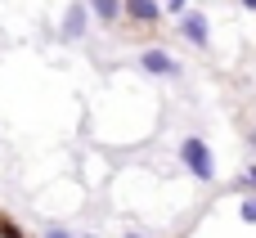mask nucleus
Returning <instances> with one entry per match:
<instances>
[{"instance_id": "nucleus-3", "label": "nucleus", "mask_w": 256, "mask_h": 238, "mask_svg": "<svg viewBox=\"0 0 256 238\" xmlns=\"http://www.w3.org/2000/svg\"><path fill=\"white\" fill-rule=\"evenodd\" d=\"M180 32H184V40H189V45H198V50H207V45H212L207 14H198V9H189V14L180 18Z\"/></svg>"}, {"instance_id": "nucleus-9", "label": "nucleus", "mask_w": 256, "mask_h": 238, "mask_svg": "<svg viewBox=\"0 0 256 238\" xmlns=\"http://www.w3.org/2000/svg\"><path fill=\"white\" fill-rule=\"evenodd\" d=\"M40 238H72V234H68L63 225H50V230H45V234H40Z\"/></svg>"}, {"instance_id": "nucleus-2", "label": "nucleus", "mask_w": 256, "mask_h": 238, "mask_svg": "<svg viewBox=\"0 0 256 238\" xmlns=\"http://www.w3.org/2000/svg\"><path fill=\"white\" fill-rule=\"evenodd\" d=\"M86 27H90V4L86 0H72L68 14H63V40H81Z\"/></svg>"}, {"instance_id": "nucleus-1", "label": "nucleus", "mask_w": 256, "mask_h": 238, "mask_svg": "<svg viewBox=\"0 0 256 238\" xmlns=\"http://www.w3.org/2000/svg\"><path fill=\"white\" fill-rule=\"evenodd\" d=\"M180 162H184V171H189L194 180H202V184H212V180H216V153H212V144H207V140L189 135V140L180 144Z\"/></svg>"}, {"instance_id": "nucleus-6", "label": "nucleus", "mask_w": 256, "mask_h": 238, "mask_svg": "<svg viewBox=\"0 0 256 238\" xmlns=\"http://www.w3.org/2000/svg\"><path fill=\"white\" fill-rule=\"evenodd\" d=\"M86 4H90V14H94L99 22H117V18L126 14V4H122V0H86Z\"/></svg>"}, {"instance_id": "nucleus-12", "label": "nucleus", "mask_w": 256, "mask_h": 238, "mask_svg": "<svg viewBox=\"0 0 256 238\" xmlns=\"http://www.w3.org/2000/svg\"><path fill=\"white\" fill-rule=\"evenodd\" d=\"M238 4H243V9H252V14H256V0H238Z\"/></svg>"}, {"instance_id": "nucleus-5", "label": "nucleus", "mask_w": 256, "mask_h": 238, "mask_svg": "<svg viewBox=\"0 0 256 238\" xmlns=\"http://www.w3.org/2000/svg\"><path fill=\"white\" fill-rule=\"evenodd\" d=\"M122 4H126V18H135V22H158L162 18L158 0H122Z\"/></svg>"}, {"instance_id": "nucleus-4", "label": "nucleus", "mask_w": 256, "mask_h": 238, "mask_svg": "<svg viewBox=\"0 0 256 238\" xmlns=\"http://www.w3.org/2000/svg\"><path fill=\"white\" fill-rule=\"evenodd\" d=\"M140 68L153 72V76H180V63H176L166 50H144V54H140Z\"/></svg>"}, {"instance_id": "nucleus-10", "label": "nucleus", "mask_w": 256, "mask_h": 238, "mask_svg": "<svg viewBox=\"0 0 256 238\" xmlns=\"http://www.w3.org/2000/svg\"><path fill=\"white\" fill-rule=\"evenodd\" d=\"M166 4H171V9H176V14H180V18H184V14H189V4H184V0H166Z\"/></svg>"}, {"instance_id": "nucleus-14", "label": "nucleus", "mask_w": 256, "mask_h": 238, "mask_svg": "<svg viewBox=\"0 0 256 238\" xmlns=\"http://www.w3.org/2000/svg\"><path fill=\"white\" fill-rule=\"evenodd\" d=\"M81 238H99V234H81Z\"/></svg>"}, {"instance_id": "nucleus-13", "label": "nucleus", "mask_w": 256, "mask_h": 238, "mask_svg": "<svg viewBox=\"0 0 256 238\" xmlns=\"http://www.w3.org/2000/svg\"><path fill=\"white\" fill-rule=\"evenodd\" d=\"M122 238H144V234H135V230H130V234H122Z\"/></svg>"}, {"instance_id": "nucleus-7", "label": "nucleus", "mask_w": 256, "mask_h": 238, "mask_svg": "<svg viewBox=\"0 0 256 238\" xmlns=\"http://www.w3.org/2000/svg\"><path fill=\"white\" fill-rule=\"evenodd\" d=\"M243 220H248V225H256V194L243 202Z\"/></svg>"}, {"instance_id": "nucleus-8", "label": "nucleus", "mask_w": 256, "mask_h": 238, "mask_svg": "<svg viewBox=\"0 0 256 238\" xmlns=\"http://www.w3.org/2000/svg\"><path fill=\"white\" fill-rule=\"evenodd\" d=\"M243 189H252V194H256V166H248V171H243Z\"/></svg>"}, {"instance_id": "nucleus-11", "label": "nucleus", "mask_w": 256, "mask_h": 238, "mask_svg": "<svg viewBox=\"0 0 256 238\" xmlns=\"http://www.w3.org/2000/svg\"><path fill=\"white\" fill-rule=\"evenodd\" d=\"M0 234H4V238H22V234H18V230H14V225H9V220L0 225Z\"/></svg>"}]
</instances>
